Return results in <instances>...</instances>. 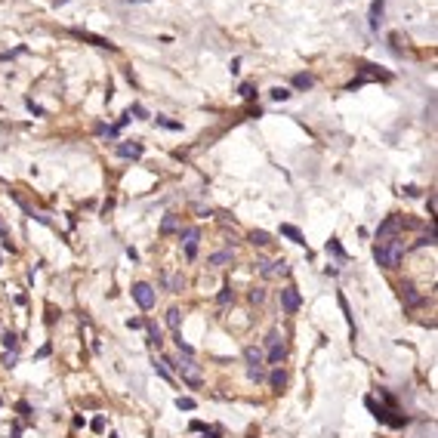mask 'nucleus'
Returning a JSON list of instances; mask_svg holds the SVG:
<instances>
[{"label": "nucleus", "instance_id": "f257e3e1", "mask_svg": "<svg viewBox=\"0 0 438 438\" xmlns=\"http://www.w3.org/2000/svg\"><path fill=\"white\" fill-rule=\"evenodd\" d=\"M404 250H407V244H404L398 235H392V238H386L374 247V259L383 268H398L401 259H404Z\"/></svg>", "mask_w": 438, "mask_h": 438}, {"label": "nucleus", "instance_id": "f03ea898", "mask_svg": "<svg viewBox=\"0 0 438 438\" xmlns=\"http://www.w3.org/2000/svg\"><path fill=\"white\" fill-rule=\"evenodd\" d=\"M364 407L370 410V414H374L376 420H380V423H389V426H395V429H401V426H407V417H392L395 410H389V407H383V404H376L374 398H364Z\"/></svg>", "mask_w": 438, "mask_h": 438}, {"label": "nucleus", "instance_id": "7ed1b4c3", "mask_svg": "<svg viewBox=\"0 0 438 438\" xmlns=\"http://www.w3.org/2000/svg\"><path fill=\"white\" fill-rule=\"evenodd\" d=\"M176 374L195 389L201 386V364H195V358H176Z\"/></svg>", "mask_w": 438, "mask_h": 438}, {"label": "nucleus", "instance_id": "20e7f679", "mask_svg": "<svg viewBox=\"0 0 438 438\" xmlns=\"http://www.w3.org/2000/svg\"><path fill=\"white\" fill-rule=\"evenodd\" d=\"M133 299H136V306L142 312H151V309H155V302H157V293L151 290V284L136 281V284H133Z\"/></svg>", "mask_w": 438, "mask_h": 438}, {"label": "nucleus", "instance_id": "39448f33", "mask_svg": "<svg viewBox=\"0 0 438 438\" xmlns=\"http://www.w3.org/2000/svg\"><path fill=\"white\" fill-rule=\"evenodd\" d=\"M299 306H302L299 290H297V287H284V290H281V309L287 312V315H297Z\"/></svg>", "mask_w": 438, "mask_h": 438}, {"label": "nucleus", "instance_id": "423d86ee", "mask_svg": "<svg viewBox=\"0 0 438 438\" xmlns=\"http://www.w3.org/2000/svg\"><path fill=\"white\" fill-rule=\"evenodd\" d=\"M198 241H201V229H185L182 232V244H185V259H195L198 256Z\"/></svg>", "mask_w": 438, "mask_h": 438}, {"label": "nucleus", "instance_id": "0eeeda50", "mask_svg": "<svg viewBox=\"0 0 438 438\" xmlns=\"http://www.w3.org/2000/svg\"><path fill=\"white\" fill-rule=\"evenodd\" d=\"M398 229H401V219L398 216H386L380 222V229H376V241H386V238H392V235H398Z\"/></svg>", "mask_w": 438, "mask_h": 438}, {"label": "nucleus", "instance_id": "6e6552de", "mask_svg": "<svg viewBox=\"0 0 438 438\" xmlns=\"http://www.w3.org/2000/svg\"><path fill=\"white\" fill-rule=\"evenodd\" d=\"M401 299L404 302H407V306L410 309H420V306H423V297H420V293H417V287H414V284H401Z\"/></svg>", "mask_w": 438, "mask_h": 438}, {"label": "nucleus", "instance_id": "1a4fd4ad", "mask_svg": "<svg viewBox=\"0 0 438 438\" xmlns=\"http://www.w3.org/2000/svg\"><path fill=\"white\" fill-rule=\"evenodd\" d=\"M284 358H287V346H284V343H278V346H272V349H268V355H266V361H268V364H281V361Z\"/></svg>", "mask_w": 438, "mask_h": 438}, {"label": "nucleus", "instance_id": "9d476101", "mask_svg": "<svg viewBox=\"0 0 438 438\" xmlns=\"http://www.w3.org/2000/svg\"><path fill=\"white\" fill-rule=\"evenodd\" d=\"M287 272H290L287 259H275V263H268V268H266V278H281V275H287Z\"/></svg>", "mask_w": 438, "mask_h": 438}, {"label": "nucleus", "instance_id": "9b49d317", "mask_svg": "<svg viewBox=\"0 0 438 438\" xmlns=\"http://www.w3.org/2000/svg\"><path fill=\"white\" fill-rule=\"evenodd\" d=\"M244 361H247V367H263V349L247 346L244 349Z\"/></svg>", "mask_w": 438, "mask_h": 438}, {"label": "nucleus", "instance_id": "f8f14e48", "mask_svg": "<svg viewBox=\"0 0 438 438\" xmlns=\"http://www.w3.org/2000/svg\"><path fill=\"white\" fill-rule=\"evenodd\" d=\"M268 386H272V389H275V392H281V389H284V386H287V374H284V370H281V367H275V370H272V374H268Z\"/></svg>", "mask_w": 438, "mask_h": 438}, {"label": "nucleus", "instance_id": "ddd939ff", "mask_svg": "<svg viewBox=\"0 0 438 438\" xmlns=\"http://www.w3.org/2000/svg\"><path fill=\"white\" fill-rule=\"evenodd\" d=\"M142 151H145V148H142L139 142H133V145H130V142L117 145V155H121V157H142Z\"/></svg>", "mask_w": 438, "mask_h": 438}, {"label": "nucleus", "instance_id": "4468645a", "mask_svg": "<svg viewBox=\"0 0 438 438\" xmlns=\"http://www.w3.org/2000/svg\"><path fill=\"white\" fill-rule=\"evenodd\" d=\"M74 37H83V40H90V44H96V47H102V49H114V44H111V40L96 37V34H87V31H74Z\"/></svg>", "mask_w": 438, "mask_h": 438}, {"label": "nucleus", "instance_id": "2eb2a0df", "mask_svg": "<svg viewBox=\"0 0 438 438\" xmlns=\"http://www.w3.org/2000/svg\"><path fill=\"white\" fill-rule=\"evenodd\" d=\"M207 263L213 266V268H222V266H229V263H232V250H219V253H213V256L207 259Z\"/></svg>", "mask_w": 438, "mask_h": 438}, {"label": "nucleus", "instance_id": "dca6fc26", "mask_svg": "<svg viewBox=\"0 0 438 438\" xmlns=\"http://www.w3.org/2000/svg\"><path fill=\"white\" fill-rule=\"evenodd\" d=\"M250 244H256V247H268V244H272V235L263 232V229H253V232H250Z\"/></svg>", "mask_w": 438, "mask_h": 438}, {"label": "nucleus", "instance_id": "f3484780", "mask_svg": "<svg viewBox=\"0 0 438 438\" xmlns=\"http://www.w3.org/2000/svg\"><path fill=\"white\" fill-rule=\"evenodd\" d=\"M281 235H284V238H290L293 244H306V241H302V235H299V229H297V225H287V222H284V225H281Z\"/></svg>", "mask_w": 438, "mask_h": 438}, {"label": "nucleus", "instance_id": "a211bd4d", "mask_svg": "<svg viewBox=\"0 0 438 438\" xmlns=\"http://www.w3.org/2000/svg\"><path fill=\"white\" fill-rule=\"evenodd\" d=\"M176 229H179V219H176L173 213H167V216H164V222H161V235H173Z\"/></svg>", "mask_w": 438, "mask_h": 438}, {"label": "nucleus", "instance_id": "6ab92c4d", "mask_svg": "<svg viewBox=\"0 0 438 438\" xmlns=\"http://www.w3.org/2000/svg\"><path fill=\"white\" fill-rule=\"evenodd\" d=\"M173 340H176V349H179L185 358H195V346H188V343L182 340V333H179V330H176V336H173Z\"/></svg>", "mask_w": 438, "mask_h": 438}, {"label": "nucleus", "instance_id": "aec40b11", "mask_svg": "<svg viewBox=\"0 0 438 438\" xmlns=\"http://www.w3.org/2000/svg\"><path fill=\"white\" fill-rule=\"evenodd\" d=\"M145 327H148V343L161 349V346H164V336H161V330H157V324H151V321H148Z\"/></svg>", "mask_w": 438, "mask_h": 438}, {"label": "nucleus", "instance_id": "412c9836", "mask_svg": "<svg viewBox=\"0 0 438 438\" xmlns=\"http://www.w3.org/2000/svg\"><path fill=\"white\" fill-rule=\"evenodd\" d=\"M380 16H383V0H374V3H370V28L380 25Z\"/></svg>", "mask_w": 438, "mask_h": 438}, {"label": "nucleus", "instance_id": "4be33fe9", "mask_svg": "<svg viewBox=\"0 0 438 438\" xmlns=\"http://www.w3.org/2000/svg\"><path fill=\"white\" fill-rule=\"evenodd\" d=\"M179 324H182V312L179 309H170V312H167V327H170V330H179Z\"/></svg>", "mask_w": 438, "mask_h": 438}, {"label": "nucleus", "instance_id": "5701e85b", "mask_svg": "<svg viewBox=\"0 0 438 438\" xmlns=\"http://www.w3.org/2000/svg\"><path fill=\"white\" fill-rule=\"evenodd\" d=\"M293 87H297V90H309V87H315V78H312V74H297V78H293Z\"/></svg>", "mask_w": 438, "mask_h": 438}, {"label": "nucleus", "instance_id": "b1692460", "mask_svg": "<svg viewBox=\"0 0 438 438\" xmlns=\"http://www.w3.org/2000/svg\"><path fill=\"white\" fill-rule=\"evenodd\" d=\"M216 302H219V306H229V302H235V290L229 287V284H225V287L216 293Z\"/></svg>", "mask_w": 438, "mask_h": 438}, {"label": "nucleus", "instance_id": "393cba45", "mask_svg": "<svg viewBox=\"0 0 438 438\" xmlns=\"http://www.w3.org/2000/svg\"><path fill=\"white\" fill-rule=\"evenodd\" d=\"M426 244H429V247H432V244H435V229H432V222H429V232H426V235H420V238H417V244H414V247H426Z\"/></svg>", "mask_w": 438, "mask_h": 438}, {"label": "nucleus", "instance_id": "a878e982", "mask_svg": "<svg viewBox=\"0 0 438 438\" xmlns=\"http://www.w3.org/2000/svg\"><path fill=\"white\" fill-rule=\"evenodd\" d=\"M327 253H333V256H340V259H346V250H343V244L336 241V238H330L327 241Z\"/></svg>", "mask_w": 438, "mask_h": 438}, {"label": "nucleus", "instance_id": "bb28decb", "mask_svg": "<svg viewBox=\"0 0 438 438\" xmlns=\"http://www.w3.org/2000/svg\"><path fill=\"white\" fill-rule=\"evenodd\" d=\"M3 349L6 352H19V336H16V333H3Z\"/></svg>", "mask_w": 438, "mask_h": 438}, {"label": "nucleus", "instance_id": "cd10ccee", "mask_svg": "<svg viewBox=\"0 0 438 438\" xmlns=\"http://www.w3.org/2000/svg\"><path fill=\"white\" fill-rule=\"evenodd\" d=\"M247 299L253 302V306H263V302H266V290H263V287H253V290L247 293Z\"/></svg>", "mask_w": 438, "mask_h": 438}, {"label": "nucleus", "instance_id": "c85d7f7f", "mask_svg": "<svg viewBox=\"0 0 438 438\" xmlns=\"http://www.w3.org/2000/svg\"><path fill=\"white\" fill-rule=\"evenodd\" d=\"M247 380L250 383H263L266 380V370L263 367H247Z\"/></svg>", "mask_w": 438, "mask_h": 438}, {"label": "nucleus", "instance_id": "c756f323", "mask_svg": "<svg viewBox=\"0 0 438 438\" xmlns=\"http://www.w3.org/2000/svg\"><path fill=\"white\" fill-rule=\"evenodd\" d=\"M176 407H179V410H195L198 404H195V398H182V395H179V398H176Z\"/></svg>", "mask_w": 438, "mask_h": 438}, {"label": "nucleus", "instance_id": "7c9ffc66", "mask_svg": "<svg viewBox=\"0 0 438 438\" xmlns=\"http://www.w3.org/2000/svg\"><path fill=\"white\" fill-rule=\"evenodd\" d=\"M272 99H275V102H284V99H290V90L287 87H275L272 90Z\"/></svg>", "mask_w": 438, "mask_h": 438}, {"label": "nucleus", "instance_id": "2f4dec72", "mask_svg": "<svg viewBox=\"0 0 438 438\" xmlns=\"http://www.w3.org/2000/svg\"><path fill=\"white\" fill-rule=\"evenodd\" d=\"M90 429H93V432H105V417H102V414H99V417H93Z\"/></svg>", "mask_w": 438, "mask_h": 438}, {"label": "nucleus", "instance_id": "473e14b6", "mask_svg": "<svg viewBox=\"0 0 438 438\" xmlns=\"http://www.w3.org/2000/svg\"><path fill=\"white\" fill-rule=\"evenodd\" d=\"M278 343H281V333H278V330H268V336H266V346L272 349V346H278Z\"/></svg>", "mask_w": 438, "mask_h": 438}, {"label": "nucleus", "instance_id": "72a5a7b5", "mask_svg": "<svg viewBox=\"0 0 438 438\" xmlns=\"http://www.w3.org/2000/svg\"><path fill=\"white\" fill-rule=\"evenodd\" d=\"M182 287H185V281H182L179 275H176L173 281H170V293H182Z\"/></svg>", "mask_w": 438, "mask_h": 438}, {"label": "nucleus", "instance_id": "f704fd0d", "mask_svg": "<svg viewBox=\"0 0 438 438\" xmlns=\"http://www.w3.org/2000/svg\"><path fill=\"white\" fill-rule=\"evenodd\" d=\"M241 96H244V99H253V96H256L253 83H241Z\"/></svg>", "mask_w": 438, "mask_h": 438}, {"label": "nucleus", "instance_id": "c9c22d12", "mask_svg": "<svg viewBox=\"0 0 438 438\" xmlns=\"http://www.w3.org/2000/svg\"><path fill=\"white\" fill-rule=\"evenodd\" d=\"M16 358H19V352H6V355H3V367H16Z\"/></svg>", "mask_w": 438, "mask_h": 438}, {"label": "nucleus", "instance_id": "e433bc0d", "mask_svg": "<svg viewBox=\"0 0 438 438\" xmlns=\"http://www.w3.org/2000/svg\"><path fill=\"white\" fill-rule=\"evenodd\" d=\"M155 374L161 376V380H173V376H170V370H167L164 364H155Z\"/></svg>", "mask_w": 438, "mask_h": 438}, {"label": "nucleus", "instance_id": "4c0bfd02", "mask_svg": "<svg viewBox=\"0 0 438 438\" xmlns=\"http://www.w3.org/2000/svg\"><path fill=\"white\" fill-rule=\"evenodd\" d=\"M16 410H19L22 417H31V404L28 401H19V404H16Z\"/></svg>", "mask_w": 438, "mask_h": 438}, {"label": "nucleus", "instance_id": "58836bf2", "mask_svg": "<svg viewBox=\"0 0 438 438\" xmlns=\"http://www.w3.org/2000/svg\"><path fill=\"white\" fill-rule=\"evenodd\" d=\"M127 327H130V330H139V327H145V321H142V318H130Z\"/></svg>", "mask_w": 438, "mask_h": 438}, {"label": "nucleus", "instance_id": "ea45409f", "mask_svg": "<svg viewBox=\"0 0 438 438\" xmlns=\"http://www.w3.org/2000/svg\"><path fill=\"white\" fill-rule=\"evenodd\" d=\"M49 352H53V346H49V343H47V346H40V349H37V355H34V358H47Z\"/></svg>", "mask_w": 438, "mask_h": 438}, {"label": "nucleus", "instance_id": "a19ab883", "mask_svg": "<svg viewBox=\"0 0 438 438\" xmlns=\"http://www.w3.org/2000/svg\"><path fill=\"white\" fill-rule=\"evenodd\" d=\"M157 124H161V127H167V130H179V124H173V121H164V117H157Z\"/></svg>", "mask_w": 438, "mask_h": 438}, {"label": "nucleus", "instance_id": "79ce46f5", "mask_svg": "<svg viewBox=\"0 0 438 438\" xmlns=\"http://www.w3.org/2000/svg\"><path fill=\"white\" fill-rule=\"evenodd\" d=\"M191 432H207V426L201 420H191Z\"/></svg>", "mask_w": 438, "mask_h": 438}, {"label": "nucleus", "instance_id": "37998d69", "mask_svg": "<svg viewBox=\"0 0 438 438\" xmlns=\"http://www.w3.org/2000/svg\"><path fill=\"white\" fill-rule=\"evenodd\" d=\"M404 195H410V198H417V195H420V188H417V185H407V188H404Z\"/></svg>", "mask_w": 438, "mask_h": 438}, {"label": "nucleus", "instance_id": "c03bdc74", "mask_svg": "<svg viewBox=\"0 0 438 438\" xmlns=\"http://www.w3.org/2000/svg\"><path fill=\"white\" fill-rule=\"evenodd\" d=\"M0 235H6V225H3V219H0Z\"/></svg>", "mask_w": 438, "mask_h": 438}, {"label": "nucleus", "instance_id": "a18cd8bd", "mask_svg": "<svg viewBox=\"0 0 438 438\" xmlns=\"http://www.w3.org/2000/svg\"><path fill=\"white\" fill-rule=\"evenodd\" d=\"M108 438H117V435H114V432H111V435H108Z\"/></svg>", "mask_w": 438, "mask_h": 438}]
</instances>
